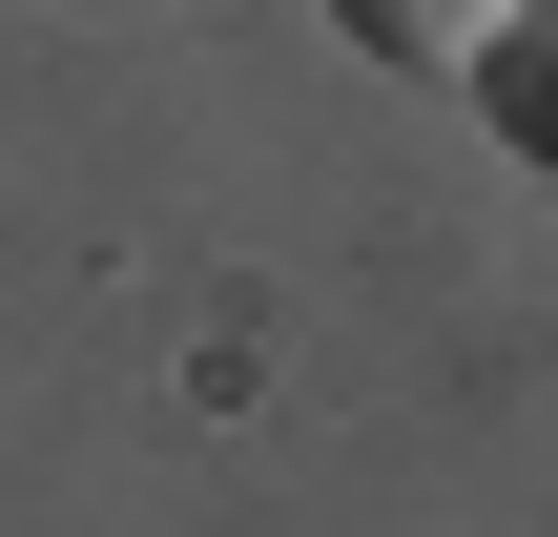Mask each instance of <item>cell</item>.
<instances>
[{"mask_svg":"<svg viewBox=\"0 0 558 537\" xmlns=\"http://www.w3.org/2000/svg\"><path fill=\"white\" fill-rule=\"evenodd\" d=\"M373 62H414V83H476L497 41H518V0H331Z\"/></svg>","mask_w":558,"mask_h":537,"instance_id":"cell-1","label":"cell"},{"mask_svg":"<svg viewBox=\"0 0 558 537\" xmlns=\"http://www.w3.org/2000/svg\"><path fill=\"white\" fill-rule=\"evenodd\" d=\"M538 145H558V41H538Z\"/></svg>","mask_w":558,"mask_h":537,"instance_id":"cell-2","label":"cell"}]
</instances>
